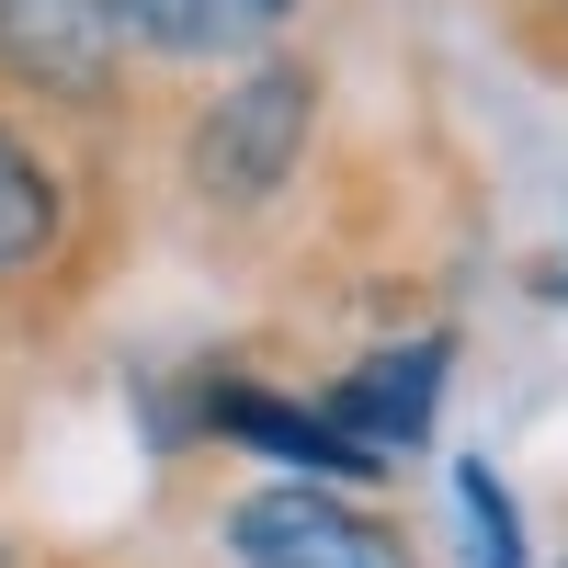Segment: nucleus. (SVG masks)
I'll use <instances>...</instances> for the list:
<instances>
[{
	"label": "nucleus",
	"mask_w": 568,
	"mask_h": 568,
	"mask_svg": "<svg viewBox=\"0 0 568 568\" xmlns=\"http://www.w3.org/2000/svg\"><path fill=\"white\" fill-rule=\"evenodd\" d=\"M307 125H318V69L262 58L251 80H227L216 103L194 114V182L216 205H262L273 182L307 160Z\"/></svg>",
	"instance_id": "obj_1"
},
{
	"label": "nucleus",
	"mask_w": 568,
	"mask_h": 568,
	"mask_svg": "<svg viewBox=\"0 0 568 568\" xmlns=\"http://www.w3.org/2000/svg\"><path fill=\"white\" fill-rule=\"evenodd\" d=\"M227 557L240 568H420L398 524L353 511L329 478H273L227 511Z\"/></svg>",
	"instance_id": "obj_2"
},
{
	"label": "nucleus",
	"mask_w": 568,
	"mask_h": 568,
	"mask_svg": "<svg viewBox=\"0 0 568 568\" xmlns=\"http://www.w3.org/2000/svg\"><path fill=\"white\" fill-rule=\"evenodd\" d=\"M125 58V12L114 0H0V69L58 91V103H103Z\"/></svg>",
	"instance_id": "obj_3"
},
{
	"label": "nucleus",
	"mask_w": 568,
	"mask_h": 568,
	"mask_svg": "<svg viewBox=\"0 0 568 568\" xmlns=\"http://www.w3.org/2000/svg\"><path fill=\"white\" fill-rule=\"evenodd\" d=\"M444 364L455 342H398V353H364L342 387H329L318 409L342 420V433L375 455V466H398L409 444H433V398H444Z\"/></svg>",
	"instance_id": "obj_4"
},
{
	"label": "nucleus",
	"mask_w": 568,
	"mask_h": 568,
	"mask_svg": "<svg viewBox=\"0 0 568 568\" xmlns=\"http://www.w3.org/2000/svg\"><path fill=\"white\" fill-rule=\"evenodd\" d=\"M205 433H227L240 455H273V466H296V478H375V455L329 420L318 398H273V387H205Z\"/></svg>",
	"instance_id": "obj_5"
},
{
	"label": "nucleus",
	"mask_w": 568,
	"mask_h": 568,
	"mask_svg": "<svg viewBox=\"0 0 568 568\" xmlns=\"http://www.w3.org/2000/svg\"><path fill=\"white\" fill-rule=\"evenodd\" d=\"M114 12H125V34L171 45V58H227V45L284 34V12H296V0H114Z\"/></svg>",
	"instance_id": "obj_6"
},
{
	"label": "nucleus",
	"mask_w": 568,
	"mask_h": 568,
	"mask_svg": "<svg viewBox=\"0 0 568 568\" xmlns=\"http://www.w3.org/2000/svg\"><path fill=\"white\" fill-rule=\"evenodd\" d=\"M45 262H58V171L0 125V284H23Z\"/></svg>",
	"instance_id": "obj_7"
},
{
	"label": "nucleus",
	"mask_w": 568,
	"mask_h": 568,
	"mask_svg": "<svg viewBox=\"0 0 568 568\" xmlns=\"http://www.w3.org/2000/svg\"><path fill=\"white\" fill-rule=\"evenodd\" d=\"M455 511H466V568H524V511H511V489L478 455L455 466Z\"/></svg>",
	"instance_id": "obj_8"
}]
</instances>
